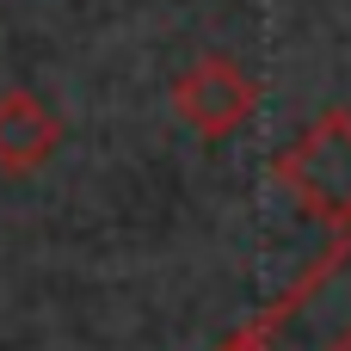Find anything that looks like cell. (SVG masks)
Segmentation results:
<instances>
[{"label": "cell", "instance_id": "1", "mask_svg": "<svg viewBox=\"0 0 351 351\" xmlns=\"http://www.w3.org/2000/svg\"><path fill=\"white\" fill-rule=\"evenodd\" d=\"M278 185L327 228L351 234V111H321L284 154H278Z\"/></svg>", "mask_w": 351, "mask_h": 351}, {"label": "cell", "instance_id": "2", "mask_svg": "<svg viewBox=\"0 0 351 351\" xmlns=\"http://www.w3.org/2000/svg\"><path fill=\"white\" fill-rule=\"evenodd\" d=\"M253 105H259V86H253L228 56H197V62L173 80V111H179L197 136H210V142L234 136V130L253 117Z\"/></svg>", "mask_w": 351, "mask_h": 351}, {"label": "cell", "instance_id": "3", "mask_svg": "<svg viewBox=\"0 0 351 351\" xmlns=\"http://www.w3.org/2000/svg\"><path fill=\"white\" fill-rule=\"evenodd\" d=\"M62 142V123L31 93H0V173H37Z\"/></svg>", "mask_w": 351, "mask_h": 351}, {"label": "cell", "instance_id": "4", "mask_svg": "<svg viewBox=\"0 0 351 351\" xmlns=\"http://www.w3.org/2000/svg\"><path fill=\"white\" fill-rule=\"evenodd\" d=\"M333 351H351V339H346V346H333Z\"/></svg>", "mask_w": 351, "mask_h": 351}, {"label": "cell", "instance_id": "5", "mask_svg": "<svg viewBox=\"0 0 351 351\" xmlns=\"http://www.w3.org/2000/svg\"><path fill=\"white\" fill-rule=\"evenodd\" d=\"M222 351H234V346H222Z\"/></svg>", "mask_w": 351, "mask_h": 351}]
</instances>
